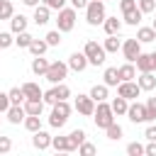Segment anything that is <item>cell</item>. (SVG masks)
<instances>
[{"label":"cell","mask_w":156,"mask_h":156,"mask_svg":"<svg viewBox=\"0 0 156 156\" xmlns=\"http://www.w3.org/2000/svg\"><path fill=\"white\" fill-rule=\"evenodd\" d=\"M46 7H51V10H61V7H66V0H41Z\"/></svg>","instance_id":"cell-46"},{"label":"cell","mask_w":156,"mask_h":156,"mask_svg":"<svg viewBox=\"0 0 156 156\" xmlns=\"http://www.w3.org/2000/svg\"><path fill=\"white\" fill-rule=\"evenodd\" d=\"M144 105H146V115H149V122H154V119H156V98H149Z\"/></svg>","instance_id":"cell-42"},{"label":"cell","mask_w":156,"mask_h":156,"mask_svg":"<svg viewBox=\"0 0 156 156\" xmlns=\"http://www.w3.org/2000/svg\"><path fill=\"white\" fill-rule=\"evenodd\" d=\"M117 71H119V83H122V80H134V78H136V66H134L132 61H127V63L119 66Z\"/></svg>","instance_id":"cell-25"},{"label":"cell","mask_w":156,"mask_h":156,"mask_svg":"<svg viewBox=\"0 0 156 156\" xmlns=\"http://www.w3.org/2000/svg\"><path fill=\"white\" fill-rule=\"evenodd\" d=\"M136 39H139L141 44H151V41L156 39V29H154V27H139V29H136Z\"/></svg>","instance_id":"cell-27"},{"label":"cell","mask_w":156,"mask_h":156,"mask_svg":"<svg viewBox=\"0 0 156 156\" xmlns=\"http://www.w3.org/2000/svg\"><path fill=\"white\" fill-rule=\"evenodd\" d=\"M12 44H15L12 32H0V49H10Z\"/></svg>","instance_id":"cell-40"},{"label":"cell","mask_w":156,"mask_h":156,"mask_svg":"<svg viewBox=\"0 0 156 156\" xmlns=\"http://www.w3.org/2000/svg\"><path fill=\"white\" fill-rule=\"evenodd\" d=\"M95 105H98V102L90 98V93H88V95H80V93H78V98H76V105H73V107L78 110V115H83V117H93Z\"/></svg>","instance_id":"cell-8"},{"label":"cell","mask_w":156,"mask_h":156,"mask_svg":"<svg viewBox=\"0 0 156 156\" xmlns=\"http://www.w3.org/2000/svg\"><path fill=\"white\" fill-rule=\"evenodd\" d=\"M51 146H54L56 151H76L68 136H51Z\"/></svg>","instance_id":"cell-30"},{"label":"cell","mask_w":156,"mask_h":156,"mask_svg":"<svg viewBox=\"0 0 156 156\" xmlns=\"http://www.w3.org/2000/svg\"><path fill=\"white\" fill-rule=\"evenodd\" d=\"M95 151H98V149H95V146H93L90 141H83V144L78 146V154H83V156H93Z\"/></svg>","instance_id":"cell-43"},{"label":"cell","mask_w":156,"mask_h":156,"mask_svg":"<svg viewBox=\"0 0 156 156\" xmlns=\"http://www.w3.org/2000/svg\"><path fill=\"white\" fill-rule=\"evenodd\" d=\"M22 124H24V129H27V132H32V134H34V132H39V129H41V115H27Z\"/></svg>","instance_id":"cell-29"},{"label":"cell","mask_w":156,"mask_h":156,"mask_svg":"<svg viewBox=\"0 0 156 156\" xmlns=\"http://www.w3.org/2000/svg\"><path fill=\"white\" fill-rule=\"evenodd\" d=\"M39 27H44V24H49V20H51V7H46L44 2H39L37 7H34V17H32Z\"/></svg>","instance_id":"cell-15"},{"label":"cell","mask_w":156,"mask_h":156,"mask_svg":"<svg viewBox=\"0 0 156 156\" xmlns=\"http://www.w3.org/2000/svg\"><path fill=\"white\" fill-rule=\"evenodd\" d=\"M22 2H24V5H27V7H37V5H39V2H41V0H22Z\"/></svg>","instance_id":"cell-51"},{"label":"cell","mask_w":156,"mask_h":156,"mask_svg":"<svg viewBox=\"0 0 156 156\" xmlns=\"http://www.w3.org/2000/svg\"><path fill=\"white\" fill-rule=\"evenodd\" d=\"M122 54H124V58L127 61H136V56L141 54V41L136 39V37H132V39H124L122 41Z\"/></svg>","instance_id":"cell-10"},{"label":"cell","mask_w":156,"mask_h":156,"mask_svg":"<svg viewBox=\"0 0 156 156\" xmlns=\"http://www.w3.org/2000/svg\"><path fill=\"white\" fill-rule=\"evenodd\" d=\"M127 117H129V122H134V124H144V122H149L146 105H141V102H129V107H127Z\"/></svg>","instance_id":"cell-9"},{"label":"cell","mask_w":156,"mask_h":156,"mask_svg":"<svg viewBox=\"0 0 156 156\" xmlns=\"http://www.w3.org/2000/svg\"><path fill=\"white\" fill-rule=\"evenodd\" d=\"M112 110H115V115H127V107H129V100L127 98H122V95H117V98H112Z\"/></svg>","instance_id":"cell-31"},{"label":"cell","mask_w":156,"mask_h":156,"mask_svg":"<svg viewBox=\"0 0 156 156\" xmlns=\"http://www.w3.org/2000/svg\"><path fill=\"white\" fill-rule=\"evenodd\" d=\"M105 2L102 0H90L88 2V7H85V22L90 24V27H98V24H102L105 22Z\"/></svg>","instance_id":"cell-3"},{"label":"cell","mask_w":156,"mask_h":156,"mask_svg":"<svg viewBox=\"0 0 156 156\" xmlns=\"http://www.w3.org/2000/svg\"><path fill=\"white\" fill-rule=\"evenodd\" d=\"M5 117H7L10 124H22L24 117H27V110H24V105H10L7 112H5Z\"/></svg>","instance_id":"cell-13"},{"label":"cell","mask_w":156,"mask_h":156,"mask_svg":"<svg viewBox=\"0 0 156 156\" xmlns=\"http://www.w3.org/2000/svg\"><path fill=\"white\" fill-rule=\"evenodd\" d=\"M102 83L110 85V88H117V85H119V71H117L115 66H107L105 73H102Z\"/></svg>","instance_id":"cell-18"},{"label":"cell","mask_w":156,"mask_h":156,"mask_svg":"<svg viewBox=\"0 0 156 156\" xmlns=\"http://www.w3.org/2000/svg\"><path fill=\"white\" fill-rule=\"evenodd\" d=\"M88 2H90V0H71V7H76V10H85Z\"/></svg>","instance_id":"cell-50"},{"label":"cell","mask_w":156,"mask_h":156,"mask_svg":"<svg viewBox=\"0 0 156 156\" xmlns=\"http://www.w3.org/2000/svg\"><path fill=\"white\" fill-rule=\"evenodd\" d=\"M136 5H139V10H141L144 15H149V12L156 10V0H136Z\"/></svg>","instance_id":"cell-39"},{"label":"cell","mask_w":156,"mask_h":156,"mask_svg":"<svg viewBox=\"0 0 156 156\" xmlns=\"http://www.w3.org/2000/svg\"><path fill=\"white\" fill-rule=\"evenodd\" d=\"M151 27H154V29H156V17H154V24H151Z\"/></svg>","instance_id":"cell-53"},{"label":"cell","mask_w":156,"mask_h":156,"mask_svg":"<svg viewBox=\"0 0 156 156\" xmlns=\"http://www.w3.org/2000/svg\"><path fill=\"white\" fill-rule=\"evenodd\" d=\"M32 146H34V149H39V151L49 149V146H51V134H49V132H44V129L34 132V134H32Z\"/></svg>","instance_id":"cell-14"},{"label":"cell","mask_w":156,"mask_h":156,"mask_svg":"<svg viewBox=\"0 0 156 156\" xmlns=\"http://www.w3.org/2000/svg\"><path fill=\"white\" fill-rule=\"evenodd\" d=\"M27 22H29V20H27L24 15H12V17H10V32H12V34L24 32V29H27Z\"/></svg>","instance_id":"cell-21"},{"label":"cell","mask_w":156,"mask_h":156,"mask_svg":"<svg viewBox=\"0 0 156 156\" xmlns=\"http://www.w3.org/2000/svg\"><path fill=\"white\" fill-rule=\"evenodd\" d=\"M151 61H154V71H156V51H151Z\"/></svg>","instance_id":"cell-52"},{"label":"cell","mask_w":156,"mask_h":156,"mask_svg":"<svg viewBox=\"0 0 156 156\" xmlns=\"http://www.w3.org/2000/svg\"><path fill=\"white\" fill-rule=\"evenodd\" d=\"M66 76H68V63H63V61H51L44 78H46L51 85H56V83H63Z\"/></svg>","instance_id":"cell-6"},{"label":"cell","mask_w":156,"mask_h":156,"mask_svg":"<svg viewBox=\"0 0 156 156\" xmlns=\"http://www.w3.org/2000/svg\"><path fill=\"white\" fill-rule=\"evenodd\" d=\"M134 66H136V71L139 73H146V71H154V61H151V54H139L136 56V61H134Z\"/></svg>","instance_id":"cell-17"},{"label":"cell","mask_w":156,"mask_h":156,"mask_svg":"<svg viewBox=\"0 0 156 156\" xmlns=\"http://www.w3.org/2000/svg\"><path fill=\"white\" fill-rule=\"evenodd\" d=\"M12 151V139L10 136H0V154H10Z\"/></svg>","instance_id":"cell-44"},{"label":"cell","mask_w":156,"mask_h":156,"mask_svg":"<svg viewBox=\"0 0 156 156\" xmlns=\"http://www.w3.org/2000/svg\"><path fill=\"white\" fill-rule=\"evenodd\" d=\"M136 83H139V88L141 90H154L156 88V76H154V71H146V73H139V78H136Z\"/></svg>","instance_id":"cell-16"},{"label":"cell","mask_w":156,"mask_h":156,"mask_svg":"<svg viewBox=\"0 0 156 156\" xmlns=\"http://www.w3.org/2000/svg\"><path fill=\"white\" fill-rule=\"evenodd\" d=\"M22 93H24V98L27 100H37V98H44V90L37 85V83H22Z\"/></svg>","instance_id":"cell-19"},{"label":"cell","mask_w":156,"mask_h":156,"mask_svg":"<svg viewBox=\"0 0 156 156\" xmlns=\"http://www.w3.org/2000/svg\"><path fill=\"white\" fill-rule=\"evenodd\" d=\"M71 112H73V107L68 105V100H58V102H54V105H51V115H49V127L61 129V127L68 122Z\"/></svg>","instance_id":"cell-1"},{"label":"cell","mask_w":156,"mask_h":156,"mask_svg":"<svg viewBox=\"0 0 156 156\" xmlns=\"http://www.w3.org/2000/svg\"><path fill=\"white\" fill-rule=\"evenodd\" d=\"M68 139H71V144H73V149L78 151V146H80V144L85 141V132H83V129H73V132L68 134Z\"/></svg>","instance_id":"cell-36"},{"label":"cell","mask_w":156,"mask_h":156,"mask_svg":"<svg viewBox=\"0 0 156 156\" xmlns=\"http://www.w3.org/2000/svg\"><path fill=\"white\" fill-rule=\"evenodd\" d=\"M107 95H110V85H105V83H95L93 88H90V98L95 100V102H102V100H107Z\"/></svg>","instance_id":"cell-23"},{"label":"cell","mask_w":156,"mask_h":156,"mask_svg":"<svg viewBox=\"0 0 156 156\" xmlns=\"http://www.w3.org/2000/svg\"><path fill=\"white\" fill-rule=\"evenodd\" d=\"M68 98H71V90H68L66 83H56V85H51V88L44 93V102H46V105H54V102L68 100Z\"/></svg>","instance_id":"cell-7"},{"label":"cell","mask_w":156,"mask_h":156,"mask_svg":"<svg viewBox=\"0 0 156 156\" xmlns=\"http://www.w3.org/2000/svg\"><path fill=\"white\" fill-rule=\"evenodd\" d=\"M46 49H49L46 39H34V41L29 44V51H32V56H44V54H46Z\"/></svg>","instance_id":"cell-33"},{"label":"cell","mask_w":156,"mask_h":156,"mask_svg":"<svg viewBox=\"0 0 156 156\" xmlns=\"http://www.w3.org/2000/svg\"><path fill=\"white\" fill-rule=\"evenodd\" d=\"M83 51H85V56H88V63L90 66H102L105 63V56H107V51H105V46L102 44H98V41H85V46H83Z\"/></svg>","instance_id":"cell-4"},{"label":"cell","mask_w":156,"mask_h":156,"mask_svg":"<svg viewBox=\"0 0 156 156\" xmlns=\"http://www.w3.org/2000/svg\"><path fill=\"white\" fill-rule=\"evenodd\" d=\"M7 95H10V102L12 105H22L27 98H24V93H22V88H10L7 90Z\"/></svg>","instance_id":"cell-35"},{"label":"cell","mask_w":156,"mask_h":156,"mask_svg":"<svg viewBox=\"0 0 156 156\" xmlns=\"http://www.w3.org/2000/svg\"><path fill=\"white\" fill-rule=\"evenodd\" d=\"M88 66H90V63H88L85 51H73V54L68 56V68H71V71H76V73H83Z\"/></svg>","instance_id":"cell-12"},{"label":"cell","mask_w":156,"mask_h":156,"mask_svg":"<svg viewBox=\"0 0 156 156\" xmlns=\"http://www.w3.org/2000/svg\"><path fill=\"white\" fill-rule=\"evenodd\" d=\"M10 105H12V102H10V95H7V93H0V112H7Z\"/></svg>","instance_id":"cell-47"},{"label":"cell","mask_w":156,"mask_h":156,"mask_svg":"<svg viewBox=\"0 0 156 156\" xmlns=\"http://www.w3.org/2000/svg\"><path fill=\"white\" fill-rule=\"evenodd\" d=\"M136 0H119V10L122 12H129V10H136Z\"/></svg>","instance_id":"cell-45"},{"label":"cell","mask_w":156,"mask_h":156,"mask_svg":"<svg viewBox=\"0 0 156 156\" xmlns=\"http://www.w3.org/2000/svg\"><path fill=\"white\" fill-rule=\"evenodd\" d=\"M141 17H144V12L136 7V10H129V12H122V22L124 24H129V27H136V24H141Z\"/></svg>","instance_id":"cell-20"},{"label":"cell","mask_w":156,"mask_h":156,"mask_svg":"<svg viewBox=\"0 0 156 156\" xmlns=\"http://www.w3.org/2000/svg\"><path fill=\"white\" fill-rule=\"evenodd\" d=\"M76 7H61L58 10V17H56V29L58 32H71L73 27H76Z\"/></svg>","instance_id":"cell-5"},{"label":"cell","mask_w":156,"mask_h":156,"mask_svg":"<svg viewBox=\"0 0 156 156\" xmlns=\"http://www.w3.org/2000/svg\"><path fill=\"white\" fill-rule=\"evenodd\" d=\"M105 136H107L110 141H119V139L124 136V129H122V127H119L117 122H112V124H110V127L105 129Z\"/></svg>","instance_id":"cell-32"},{"label":"cell","mask_w":156,"mask_h":156,"mask_svg":"<svg viewBox=\"0 0 156 156\" xmlns=\"http://www.w3.org/2000/svg\"><path fill=\"white\" fill-rule=\"evenodd\" d=\"M15 15V7L10 0H0V20H10Z\"/></svg>","instance_id":"cell-37"},{"label":"cell","mask_w":156,"mask_h":156,"mask_svg":"<svg viewBox=\"0 0 156 156\" xmlns=\"http://www.w3.org/2000/svg\"><path fill=\"white\" fill-rule=\"evenodd\" d=\"M34 41V37L24 29V32H20V34H15V44L20 46V49H29V44Z\"/></svg>","instance_id":"cell-34"},{"label":"cell","mask_w":156,"mask_h":156,"mask_svg":"<svg viewBox=\"0 0 156 156\" xmlns=\"http://www.w3.org/2000/svg\"><path fill=\"white\" fill-rule=\"evenodd\" d=\"M144 136H146L149 141H156V124H149V127L144 129Z\"/></svg>","instance_id":"cell-48"},{"label":"cell","mask_w":156,"mask_h":156,"mask_svg":"<svg viewBox=\"0 0 156 156\" xmlns=\"http://www.w3.org/2000/svg\"><path fill=\"white\" fill-rule=\"evenodd\" d=\"M93 119H95V127H98V129H107V127L115 122V110H112V105H110L107 100L98 102V105H95V112H93Z\"/></svg>","instance_id":"cell-2"},{"label":"cell","mask_w":156,"mask_h":156,"mask_svg":"<svg viewBox=\"0 0 156 156\" xmlns=\"http://www.w3.org/2000/svg\"><path fill=\"white\" fill-rule=\"evenodd\" d=\"M0 115H5V112H0ZM0 122H2V117H0Z\"/></svg>","instance_id":"cell-54"},{"label":"cell","mask_w":156,"mask_h":156,"mask_svg":"<svg viewBox=\"0 0 156 156\" xmlns=\"http://www.w3.org/2000/svg\"><path fill=\"white\" fill-rule=\"evenodd\" d=\"M127 154L129 156H144V146L139 141H132V144H127Z\"/></svg>","instance_id":"cell-41"},{"label":"cell","mask_w":156,"mask_h":156,"mask_svg":"<svg viewBox=\"0 0 156 156\" xmlns=\"http://www.w3.org/2000/svg\"><path fill=\"white\" fill-rule=\"evenodd\" d=\"M122 20H117V17H105V22H102V27H105V34H119L122 32Z\"/></svg>","instance_id":"cell-24"},{"label":"cell","mask_w":156,"mask_h":156,"mask_svg":"<svg viewBox=\"0 0 156 156\" xmlns=\"http://www.w3.org/2000/svg\"><path fill=\"white\" fill-rule=\"evenodd\" d=\"M144 154H146V156H156V141H149V144L144 146Z\"/></svg>","instance_id":"cell-49"},{"label":"cell","mask_w":156,"mask_h":156,"mask_svg":"<svg viewBox=\"0 0 156 156\" xmlns=\"http://www.w3.org/2000/svg\"><path fill=\"white\" fill-rule=\"evenodd\" d=\"M117 95H122V98H127V100H136V98L141 95V88H139L136 80H122V83L117 85Z\"/></svg>","instance_id":"cell-11"},{"label":"cell","mask_w":156,"mask_h":156,"mask_svg":"<svg viewBox=\"0 0 156 156\" xmlns=\"http://www.w3.org/2000/svg\"><path fill=\"white\" fill-rule=\"evenodd\" d=\"M27 115H41L44 112V98H37V100H24L22 102Z\"/></svg>","instance_id":"cell-26"},{"label":"cell","mask_w":156,"mask_h":156,"mask_svg":"<svg viewBox=\"0 0 156 156\" xmlns=\"http://www.w3.org/2000/svg\"><path fill=\"white\" fill-rule=\"evenodd\" d=\"M49 63H51V61H46L44 56H34V58H32V73H34V76H46Z\"/></svg>","instance_id":"cell-22"},{"label":"cell","mask_w":156,"mask_h":156,"mask_svg":"<svg viewBox=\"0 0 156 156\" xmlns=\"http://www.w3.org/2000/svg\"><path fill=\"white\" fill-rule=\"evenodd\" d=\"M102 46H105L107 54H117V51H122V41L117 39V34H107V39L102 41Z\"/></svg>","instance_id":"cell-28"},{"label":"cell","mask_w":156,"mask_h":156,"mask_svg":"<svg viewBox=\"0 0 156 156\" xmlns=\"http://www.w3.org/2000/svg\"><path fill=\"white\" fill-rule=\"evenodd\" d=\"M61 34H63V32L51 29V32H46V37H44V39H46V44H49V46H58V44H61Z\"/></svg>","instance_id":"cell-38"}]
</instances>
